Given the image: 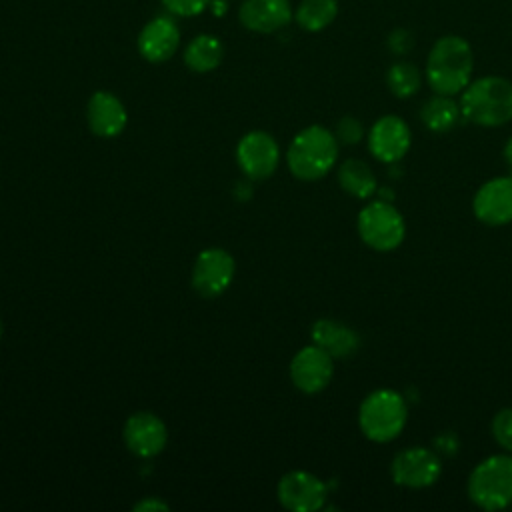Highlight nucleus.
<instances>
[{
  "label": "nucleus",
  "instance_id": "0eeeda50",
  "mask_svg": "<svg viewBox=\"0 0 512 512\" xmlns=\"http://www.w3.org/2000/svg\"><path fill=\"white\" fill-rule=\"evenodd\" d=\"M442 474L440 456L426 446H410L400 450L390 462L394 484L404 488H428Z\"/></svg>",
  "mask_w": 512,
  "mask_h": 512
},
{
  "label": "nucleus",
  "instance_id": "c756f323",
  "mask_svg": "<svg viewBox=\"0 0 512 512\" xmlns=\"http://www.w3.org/2000/svg\"><path fill=\"white\" fill-rule=\"evenodd\" d=\"M214 16H222L226 12V0H212L210 2Z\"/></svg>",
  "mask_w": 512,
  "mask_h": 512
},
{
  "label": "nucleus",
  "instance_id": "a878e982",
  "mask_svg": "<svg viewBox=\"0 0 512 512\" xmlns=\"http://www.w3.org/2000/svg\"><path fill=\"white\" fill-rule=\"evenodd\" d=\"M210 2L212 0H162V6L176 16L190 18L202 14L210 6Z\"/></svg>",
  "mask_w": 512,
  "mask_h": 512
},
{
  "label": "nucleus",
  "instance_id": "20e7f679",
  "mask_svg": "<svg viewBox=\"0 0 512 512\" xmlns=\"http://www.w3.org/2000/svg\"><path fill=\"white\" fill-rule=\"evenodd\" d=\"M408 420V406L400 392L378 388L358 408V426L372 442H390L400 436Z\"/></svg>",
  "mask_w": 512,
  "mask_h": 512
},
{
  "label": "nucleus",
  "instance_id": "ddd939ff",
  "mask_svg": "<svg viewBox=\"0 0 512 512\" xmlns=\"http://www.w3.org/2000/svg\"><path fill=\"white\" fill-rule=\"evenodd\" d=\"M236 158L246 176L260 180L268 178L278 168L280 150L270 134L256 130L242 136L236 148Z\"/></svg>",
  "mask_w": 512,
  "mask_h": 512
},
{
  "label": "nucleus",
  "instance_id": "1a4fd4ad",
  "mask_svg": "<svg viewBox=\"0 0 512 512\" xmlns=\"http://www.w3.org/2000/svg\"><path fill=\"white\" fill-rule=\"evenodd\" d=\"M326 484L304 470H292L278 482V500L292 512H314L326 502Z\"/></svg>",
  "mask_w": 512,
  "mask_h": 512
},
{
  "label": "nucleus",
  "instance_id": "6ab92c4d",
  "mask_svg": "<svg viewBox=\"0 0 512 512\" xmlns=\"http://www.w3.org/2000/svg\"><path fill=\"white\" fill-rule=\"evenodd\" d=\"M462 118L460 102H456L452 96L436 94L428 98L420 108V120L430 132H450Z\"/></svg>",
  "mask_w": 512,
  "mask_h": 512
},
{
  "label": "nucleus",
  "instance_id": "2eb2a0df",
  "mask_svg": "<svg viewBox=\"0 0 512 512\" xmlns=\"http://www.w3.org/2000/svg\"><path fill=\"white\" fill-rule=\"evenodd\" d=\"M138 52L148 62H164L174 56L180 46V30L174 20L158 16L144 24L136 40Z\"/></svg>",
  "mask_w": 512,
  "mask_h": 512
},
{
  "label": "nucleus",
  "instance_id": "423d86ee",
  "mask_svg": "<svg viewBox=\"0 0 512 512\" xmlns=\"http://www.w3.org/2000/svg\"><path fill=\"white\" fill-rule=\"evenodd\" d=\"M356 226L362 242L376 252H390L398 248L406 236L404 216L384 198L368 202L360 210Z\"/></svg>",
  "mask_w": 512,
  "mask_h": 512
},
{
  "label": "nucleus",
  "instance_id": "f257e3e1",
  "mask_svg": "<svg viewBox=\"0 0 512 512\" xmlns=\"http://www.w3.org/2000/svg\"><path fill=\"white\" fill-rule=\"evenodd\" d=\"M474 56L470 44L460 36H442L434 42L426 60V82L436 94L456 96L472 78Z\"/></svg>",
  "mask_w": 512,
  "mask_h": 512
},
{
  "label": "nucleus",
  "instance_id": "c85d7f7f",
  "mask_svg": "<svg viewBox=\"0 0 512 512\" xmlns=\"http://www.w3.org/2000/svg\"><path fill=\"white\" fill-rule=\"evenodd\" d=\"M134 508H136V510H144V508H160V510H166L168 506H166V504H162V502H154V500H144V502L136 504Z\"/></svg>",
  "mask_w": 512,
  "mask_h": 512
},
{
  "label": "nucleus",
  "instance_id": "f03ea898",
  "mask_svg": "<svg viewBox=\"0 0 512 512\" xmlns=\"http://www.w3.org/2000/svg\"><path fill=\"white\" fill-rule=\"evenodd\" d=\"M462 118L472 124L492 128L512 120V82L502 76H482L470 80L460 92Z\"/></svg>",
  "mask_w": 512,
  "mask_h": 512
},
{
  "label": "nucleus",
  "instance_id": "4468645a",
  "mask_svg": "<svg viewBox=\"0 0 512 512\" xmlns=\"http://www.w3.org/2000/svg\"><path fill=\"white\" fill-rule=\"evenodd\" d=\"M166 440L168 432L164 422L150 412L132 414L124 424V442L128 450L140 458H152L160 454L166 446Z\"/></svg>",
  "mask_w": 512,
  "mask_h": 512
},
{
  "label": "nucleus",
  "instance_id": "9d476101",
  "mask_svg": "<svg viewBox=\"0 0 512 512\" xmlns=\"http://www.w3.org/2000/svg\"><path fill=\"white\" fill-rule=\"evenodd\" d=\"M334 374V358L320 346H304L290 362V380L304 394L324 390Z\"/></svg>",
  "mask_w": 512,
  "mask_h": 512
},
{
  "label": "nucleus",
  "instance_id": "aec40b11",
  "mask_svg": "<svg viewBox=\"0 0 512 512\" xmlns=\"http://www.w3.org/2000/svg\"><path fill=\"white\" fill-rule=\"evenodd\" d=\"M340 188L354 198H370L378 190L374 170L360 158H348L338 168Z\"/></svg>",
  "mask_w": 512,
  "mask_h": 512
},
{
  "label": "nucleus",
  "instance_id": "39448f33",
  "mask_svg": "<svg viewBox=\"0 0 512 512\" xmlns=\"http://www.w3.org/2000/svg\"><path fill=\"white\" fill-rule=\"evenodd\" d=\"M466 492L472 504L494 512L512 504V454H492L468 476Z\"/></svg>",
  "mask_w": 512,
  "mask_h": 512
},
{
  "label": "nucleus",
  "instance_id": "7c9ffc66",
  "mask_svg": "<svg viewBox=\"0 0 512 512\" xmlns=\"http://www.w3.org/2000/svg\"><path fill=\"white\" fill-rule=\"evenodd\" d=\"M0 336H2V322H0Z\"/></svg>",
  "mask_w": 512,
  "mask_h": 512
},
{
  "label": "nucleus",
  "instance_id": "5701e85b",
  "mask_svg": "<svg viewBox=\"0 0 512 512\" xmlns=\"http://www.w3.org/2000/svg\"><path fill=\"white\" fill-rule=\"evenodd\" d=\"M386 84L396 98H410L420 90L422 74L410 62H396L386 72Z\"/></svg>",
  "mask_w": 512,
  "mask_h": 512
},
{
  "label": "nucleus",
  "instance_id": "6e6552de",
  "mask_svg": "<svg viewBox=\"0 0 512 512\" xmlns=\"http://www.w3.org/2000/svg\"><path fill=\"white\" fill-rule=\"evenodd\" d=\"M410 144L412 134L408 124L394 114L378 118L368 132V150L376 160L384 164L400 162L406 156Z\"/></svg>",
  "mask_w": 512,
  "mask_h": 512
},
{
  "label": "nucleus",
  "instance_id": "a211bd4d",
  "mask_svg": "<svg viewBox=\"0 0 512 512\" xmlns=\"http://www.w3.org/2000/svg\"><path fill=\"white\" fill-rule=\"evenodd\" d=\"M312 342L328 352L332 358H346L358 350L360 336L356 330L336 320L322 318L316 320L312 326Z\"/></svg>",
  "mask_w": 512,
  "mask_h": 512
},
{
  "label": "nucleus",
  "instance_id": "dca6fc26",
  "mask_svg": "<svg viewBox=\"0 0 512 512\" xmlns=\"http://www.w3.org/2000/svg\"><path fill=\"white\" fill-rule=\"evenodd\" d=\"M240 24L252 32L270 34L290 24V0H244L238 10Z\"/></svg>",
  "mask_w": 512,
  "mask_h": 512
},
{
  "label": "nucleus",
  "instance_id": "f3484780",
  "mask_svg": "<svg viewBox=\"0 0 512 512\" xmlns=\"http://www.w3.org/2000/svg\"><path fill=\"white\" fill-rule=\"evenodd\" d=\"M88 126L96 136L112 138L118 136L128 120L124 104L110 92H96L88 100L86 108Z\"/></svg>",
  "mask_w": 512,
  "mask_h": 512
},
{
  "label": "nucleus",
  "instance_id": "9b49d317",
  "mask_svg": "<svg viewBox=\"0 0 512 512\" xmlns=\"http://www.w3.org/2000/svg\"><path fill=\"white\" fill-rule=\"evenodd\" d=\"M474 216L486 226H506L512 222V176L484 182L472 200Z\"/></svg>",
  "mask_w": 512,
  "mask_h": 512
},
{
  "label": "nucleus",
  "instance_id": "b1692460",
  "mask_svg": "<svg viewBox=\"0 0 512 512\" xmlns=\"http://www.w3.org/2000/svg\"><path fill=\"white\" fill-rule=\"evenodd\" d=\"M494 440L512 454V408H502L492 418Z\"/></svg>",
  "mask_w": 512,
  "mask_h": 512
},
{
  "label": "nucleus",
  "instance_id": "cd10ccee",
  "mask_svg": "<svg viewBox=\"0 0 512 512\" xmlns=\"http://www.w3.org/2000/svg\"><path fill=\"white\" fill-rule=\"evenodd\" d=\"M504 160H506V166H508L510 176H512V136L504 144Z\"/></svg>",
  "mask_w": 512,
  "mask_h": 512
},
{
  "label": "nucleus",
  "instance_id": "393cba45",
  "mask_svg": "<svg viewBox=\"0 0 512 512\" xmlns=\"http://www.w3.org/2000/svg\"><path fill=\"white\" fill-rule=\"evenodd\" d=\"M334 136L338 140V144H344V146H356L362 138H364V126L358 118L354 116H344L338 120L336 124V130H334Z\"/></svg>",
  "mask_w": 512,
  "mask_h": 512
},
{
  "label": "nucleus",
  "instance_id": "bb28decb",
  "mask_svg": "<svg viewBox=\"0 0 512 512\" xmlns=\"http://www.w3.org/2000/svg\"><path fill=\"white\" fill-rule=\"evenodd\" d=\"M388 46L394 54H406L412 48V36L408 34V30L404 28H396L392 30V34L388 36Z\"/></svg>",
  "mask_w": 512,
  "mask_h": 512
},
{
  "label": "nucleus",
  "instance_id": "f8f14e48",
  "mask_svg": "<svg viewBox=\"0 0 512 512\" xmlns=\"http://www.w3.org/2000/svg\"><path fill=\"white\" fill-rule=\"evenodd\" d=\"M234 278V260L222 248H208L198 254L192 268V286L198 294L212 298L222 294Z\"/></svg>",
  "mask_w": 512,
  "mask_h": 512
},
{
  "label": "nucleus",
  "instance_id": "7ed1b4c3",
  "mask_svg": "<svg viewBox=\"0 0 512 512\" xmlns=\"http://www.w3.org/2000/svg\"><path fill=\"white\" fill-rule=\"evenodd\" d=\"M288 168L298 180H318L326 176L338 160V140L324 126H308L298 132L286 154Z\"/></svg>",
  "mask_w": 512,
  "mask_h": 512
},
{
  "label": "nucleus",
  "instance_id": "4be33fe9",
  "mask_svg": "<svg viewBox=\"0 0 512 512\" xmlns=\"http://www.w3.org/2000/svg\"><path fill=\"white\" fill-rule=\"evenodd\" d=\"M338 14V0H302L296 8V22L308 32H320Z\"/></svg>",
  "mask_w": 512,
  "mask_h": 512
},
{
  "label": "nucleus",
  "instance_id": "412c9836",
  "mask_svg": "<svg viewBox=\"0 0 512 512\" xmlns=\"http://www.w3.org/2000/svg\"><path fill=\"white\" fill-rule=\"evenodd\" d=\"M222 56V42L216 36L200 34L188 42L184 50V64L194 72H210L222 62Z\"/></svg>",
  "mask_w": 512,
  "mask_h": 512
}]
</instances>
